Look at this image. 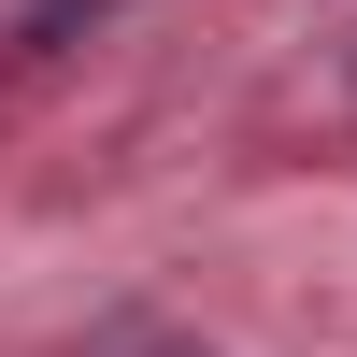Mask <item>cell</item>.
I'll use <instances>...</instances> for the list:
<instances>
[{
	"instance_id": "6da1fadb",
	"label": "cell",
	"mask_w": 357,
	"mask_h": 357,
	"mask_svg": "<svg viewBox=\"0 0 357 357\" xmlns=\"http://www.w3.org/2000/svg\"><path fill=\"white\" fill-rule=\"evenodd\" d=\"M114 0H29V43H72V29H100Z\"/></svg>"
},
{
	"instance_id": "7a4b0ae2",
	"label": "cell",
	"mask_w": 357,
	"mask_h": 357,
	"mask_svg": "<svg viewBox=\"0 0 357 357\" xmlns=\"http://www.w3.org/2000/svg\"><path fill=\"white\" fill-rule=\"evenodd\" d=\"M114 357H186V343H114Z\"/></svg>"
}]
</instances>
